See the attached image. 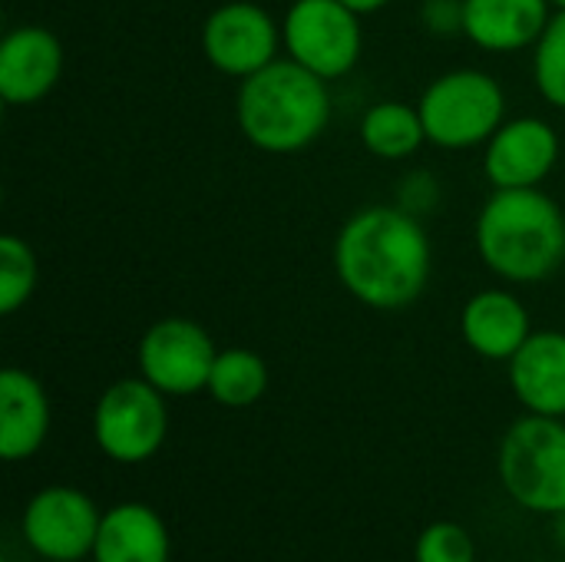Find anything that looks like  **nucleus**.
<instances>
[{
    "label": "nucleus",
    "instance_id": "nucleus-17",
    "mask_svg": "<svg viewBox=\"0 0 565 562\" xmlns=\"http://www.w3.org/2000/svg\"><path fill=\"white\" fill-rule=\"evenodd\" d=\"M172 540L166 520L146 503H116L103 513L93 562H169Z\"/></svg>",
    "mask_w": 565,
    "mask_h": 562
},
{
    "label": "nucleus",
    "instance_id": "nucleus-4",
    "mask_svg": "<svg viewBox=\"0 0 565 562\" xmlns=\"http://www.w3.org/2000/svg\"><path fill=\"white\" fill-rule=\"evenodd\" d=\"M417 109L430 146L463 152L487 146L507 123V93L493 73L463 66L430 79L417 99Z\"/></svg>",
    "mask_w": 565,
    "mask_h": 562
},
{
    "label": "nucleus",
    "instance_id": "nucleus-9",
    "mask_svg": "<svg viewBox=\"0 0 565 562\" xmlns=\"http://www.w3.org/2000/svg\"><path fill=\"white\" fill-rule=\"evenodd\" d=\"M215 354L218 348L199 321L172 315L146 328L136 361L139 374L166 397H192L209 388Z\"/></svg>",
    "mask_w": 565,
    "mask_h": 562
},
{
    "label": "nucleus",
    "instance_id": "nucleus-18",
    "mask_svg": "<svg viewBox=\"0 0 565 562\" xmlns=\"http://www.w3.org/2000/svg\"><path fill=\"white\" fill-rule=\"evenodd\" d=\"M358 136H361V146L384 162L411 159L427 142L420 109L404 99H381L367 106L361 116Z\"/></svg>",
    "mask_w": 565,
    "mask_h": 562
},
{
    "label": "nucleus",
    "instance_id": "nucleus-19",
    "mask_svg": "<svg viewBox=\"0 0 565 562\" xmlns=\"http://www.w3.org/2000/svg\"><path fill=\"white\" fill-rule=\"evenodd\" d=\"M205 391L222 407H232V411L252 407L268 391V364L252 348H225L215 354Z\"/></svg>",
    "mask_w": 565,
    "mask_h": 562
},
{
    "label": "nucleus",
    "instance_id": "nucleus-3",
    "mask_svg": "<svg viewBox=\"0 0 565 562\" xmlns=\"http://www.w3.org/2000/svg\"><path fill=\"white\" fill-rule=\"evenodd\" d=\"M235 123L242 136L268 156L301 152L315 146L331 123L328 79L291 56H278L238 83Z\"/></svg>",
    "mask_w": 565,
    "mask_h": 562
},
{
    "label": "nucleus",
    "instance_id": "nucleus-26",
    "mask_svg": "<svg viewBox=\"0 0 565 562\" xmlns=\"http://www.w3.org/2000/svg\"><path fill=\"white\" fill-rule=\"evenodd\" d=\"M553 3V10H565V0H550Z\"/></svg>",
    "mask_w": 565,
    "mask_h": 562
},
{
    "label": "nucleus",
    "instance_id": "nucleus-5",
    "mask_svg": "<svg viewBox=\"0 0 565 562\" xmlns=\"http://www.w3.org/2000/svg\"><path fill=\"white\" fill-rule=\"evenodd\" d=\"M497 474L513 503L530 513L556 517L565 510V421L520 417L500 441Z\"/></svg>",
    "mask_w": 565,
    "mask_h": 562
},
{
    "label": "nucleus",
    "instance_id": "nucleus-1",
    "mask_svg": "<svg viewBox=\"0 0 565 562\" xmlns=\"http://www.w3.org/2000/svg\"><path fill=\"white\" fill-rule=\"evenodd\" d=\"M434 252L420 215L404 205H364L334 238V275L344 291L374 311H401L424 298Z\"/></svg>",
    "mask_w": 565,
    "mask_h": 562
},
{
    "label": "nucleus",
    "instance_id": "nucleus-14",
    "mask_svg": "<svg viewBox=\"0 0 565 562\" xmlns=\"http://www.w3.org/2000/svg\"><path fill=\"white\" fill-rule=\"evenodd\" d=\"M553 13L550 0H463V36L487 53L533 50Z\"/></svg>",
    "mask_w": 565,
    "mask_h": 562
},
{
    "label": "nucleus",
    "instance_id": "nucleus-25",
    "mask_svg": "<svg viewBox=\"0 0 565 562\" xmlns=\"http://www.w3.org/2000/svg\"><path fill=\"white\" fill-rule=\"evenodd\" d=\"M553 540H556V547L565 553V510L553 517Z\"/></svg>",
    "mask_w": 565,
    "mask_h": 562
},
{
    "label": "nucleus",
    "instance_id": "nucleus-21",
    "mask_svg": "<svg viewBox=\"0 0 565 562\" xmlns=\"http://www.w3.org/2000/svg\"><path fill=\"white\" fill-rule=\"evenodd\" d=\"M533 79L540 96L565 109V10H556L550 26L533 46Z\"/></svg>",
    "mask_w": 565,
    "mask_h": 562
},
{
    "label": "nucleus",
    "instance_id": "nucleus-23",
    "mask_svg": "<svg viewBox=\"0 0 565 562\" xmlns=\"http://www.w3.org/2000/svg\"><path fill=\"white\" fill-rule=\"evenodd\" d=\"M420 20L434 36H463V0H424Z\"/></svg>",
    "mask_w": 565,
    "mask_h": 562
},
{
    "label": "nucleus",
    "instance_id": "nucleus-7",
    "mask_svg": "<svg viewBox=\"0 0 565 562\" xmlns=\"http://www.w3.org/2000/svg\"><path fill=\"white\" fill-rule=\"evenodd\" d=\"M285 53L321 79L348 76L364 53L361 13L341 0H295L281 20Z\"/></svg>",
    "mask_w": 565,
    "mask_h": 562
},
{
    "label": "nucleus",
    "instance_id": "nucleus-27",
    "mask_svg": "<svg viewBox=\"0 0 565 562\" xmlns=\"http://www.w3.org/2000/svg\"><path fill=\"white\" fill-rule=\"evenodd\" d=\"M0 562H10V560H0Z\"/></svg>",
    "mask_w": 565,
    "mask_h": 562
},
{
    "label": "nucleus",
    "instance_id": "nucleus-16",
    "mask_svg": "<svg viewBox=\"0 0 565 562\" xmlns=\"http://www.w3.org/2000/svg\"><path fill=\"white\" fill-rule=\"evenodd\" d=\"M50 397L23 368L0 374V457L7 464L30 460L50 434Z\"/></svg>",
    "mask_w": 565,
    "mask_h": 562
},
{
    "label": "nucleus",
    "instance_id": "nucleus-24",
    "mask_svg": "<svg viewBox=\"0 0 565 562\" xmlns=\"http://www.w3.org/2000/svg\"><path fill=\"white\" fill-rule=\"evenodd\" d=\"M341 3H348L351 10H358L361 17H367V13H377V10H384L391 0H341Z\"/></svg>",
    "mask_w": 565,
    "mask_h": 562
},
{
    "label": "nucleus",
    "instance_id": "nucleus-12",
    "mask_svg": "<svg viewBox=\"0 0 565 562\" xmlns=\"http://www.w3.org/2000/svg\"><path fill=\"white\" fill-rule=\"evenodd\" d=\"M63 76V43L50 26L23 23L0 40V99L7 106L40 103Z\"/></svg>",
    "mask_w": 565,
    "mask_h": 562
},
{
    "label": "nucleus",
    "instance_id": "nucleus-11",
    "mask_svg": "<svg viewBox=\"0 0 565 562\" xmlns=\"http://www.w3.org/2000/svg\"><path fill=\"white\" fill-rule=\"evenodd\" d=\"M559 162V132L540 116L507 119L483 146V172L493 189H536Z\"/></svg>",
    "mask_w": 565,
    "mask_h": 562
},
{
    "label": "nucleus",
    "instance_id": "nucleus-8",
    "mask_svg": "<svg viewBox=\"0 0 565 562\" xmlns=\"http://www.w3.org/2000/svg\"><path fill=\"white\" fill-rule=\"evenodd\" d=\"M199 43L209 66L238 83L275 63L278 50H285L281 23L255 0L218 3L205 17Z\"/></svg>",
    "mask_w": 565,
    "mask_h": 562
},
{
    "label": "nucleus",
    "instance_id": "nucleus-22",
    "mask_svg": "<svg viewBox=\"0 0 565 562\" xmlns=\"http://www.w3.org/2000/svg\"><path fill=\"white\" fill-rule=\"evenodd\" d=\"M414 562H477V543L460 523L440 520L417 537Z\"/></svg>",
    "mask_w": 565,
    "mask_h": 562
},
{
    "label": "nucleus",
    "instance_id": "nucleus-10",
    "mask_svg": "<svg viewBox=\"0 0 565 562\" xmlns=\"http://www.w3.org/2000/svg\"><path fill=\"white\" fill-rule=\"evenodd\" d=\"M103 513L89 494L76 487H43L30 497L20 533L33 556L43 562H83L93 556Z\"/></svg>",
    "mask_w": 565,
    "mask_h": 562
},
{
    "label": "nucleus",
    "instance_id": "nucleus-2",
    "mask_svg": "<svg viewBox=\"0 0 565 562\" xmlns=\"http://www.w3.org/2000/svg\"><path fill=\"white\" fill-rule=\"evenodd\" d=\"M483 265L510 285H536L565 265V215L536 189H493L473 225Z\"/></svg>",
    "mask_w": 565,
    "mask_h": 562
},
{
    "label": "nucleus",
    "instance_id": "nucleus-20",
    "mask_svg": "<svg viewBox=\"0 0 565 562\" xmlns=\"http://www.w3.org/2000/svg\"><path fill=\"white\" fill-rule=\"evenodd\" d=\"M36 255L26 238L0 235V315H17L36 291Z\"/></svg>",
    "mask_w": 565,
    "mask_h": 562
},
{
    "label": "nucleus",
    "instance_id": "nucleus-13",
    "mask_svg": "<svg viewBox=\"0 0 565 562\" xmlns=\"http://www.w3.org/2000/svg\"><path fill=\"white\" fill-rule=\"evenodd\" d=\"M467 348L487 361H510L533 335L530 308L507 288H483L460 311Z\"/></svg>",
    "mask_w": 565,
    "mask_h": 562
},
{
    "label": "nucleus",
    "instance_id": "nucleus-6",
    "mask_svg": "<svg viewBox=\"0 0 565 562\" xmlns=\"http://www.w3.org/2000/svg\"><path fill=\"white\" fill-rule=\"evenodd\" d=\"M169 434L166 394L142 374L109 384L93 407V441L103 457L122 467L152 460Z\"/></svg>",
    "mask_w": 565,
    "mask_h": 562
},
{
    "label": "nucleus",
    "instance_id": "nucleus-15",
    "mask_svg": "<svg viewBox=\"0 0 565 562\" xmlns=\"http://www.w3.org/2000/svg\"><path fill=\"white\" fill-rule=\"evenodd\" d=\"M507 368L526 414L565 421V331H533Z\"/></svg>",
    "mask_w": 565,
    "mask_h": 562
}]
</instances>
